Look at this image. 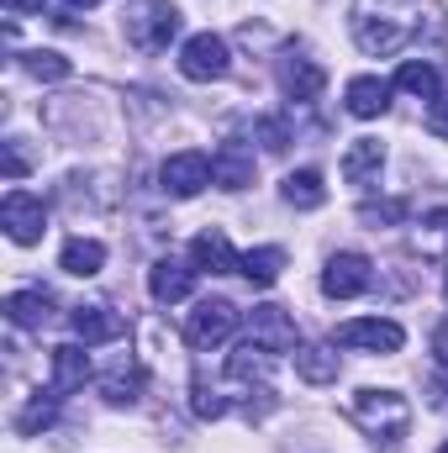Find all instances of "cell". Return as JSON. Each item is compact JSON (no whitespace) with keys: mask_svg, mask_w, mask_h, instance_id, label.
Segmentation results:
<instances>
[{"mask_svg":"<svg viewBox=\"0 0 448 453\" xmlns=\"http://www.w3.org/2000/svg\"><path fill=\"white\" fill-rule=\"evenodd\" d=\"M353 422H359L375 443H385V453H396L401 438H406V427H412V406H406V395H396V390H359V395H353Z\"/></svg>","mask_w":448,"mask_h":453,"instance_id":"cell-1","label":"cell"},{"mask_svg":"<svg viewBox=\"0 0 448 453\" xmlns=\"http://www.w3.org/2000/svg\"><path fill=\"white\" fill-rule=\"evenodd\" d=\"M180 21L185 16L169 0H132L127 5V42L143 48V53H158V48H169L180 37Z\"/></svg>","mask_w":448,"mask_h":453,"instance_id":"cell-2","label":"cell"},{"mask_svg":"<svg viewBox=\"0 0 448 453\" xmlns=\"http://www.w3.org/2000/svg\"><path fill=\"white\" fill-rule=\"evenodd\" d=\"M227 69H232V53H227V42L217 37V32H196V37L180 48V74L196 80V85L222 80Z\"/></svg>","mask_w":448,"mask_h":453,"instance_id":"cell-3","label":"cell"},{"mask_svg":"<svg viewBox=\"0 0 448 453\" xmlns=\"http://www.w3.org/2000/svg\"><path fill=\"white\" fill-rule=\"evenodd\" d=\"M232 327H237L232 301H201V306L190 311V322H185V342H190V348H217V342L232 338Z\"/></svg>","mask_w":448,"mask_h":453,"instance_id":"cell-4","label":"cell"},{"mask_svg":"<svg viewBox=\"0 0 448 453\" xmlns=\"http://www.w3.org/2000/svg\"><path fill=\"white\" fill-rule=\"evenodd\" d=\"M337 342H343V348H369V353H401L406 333H401L396 322L359 317V322H343V327H337Z\"/></svg>","mask_w":448,"mask_h":453,"instance_id":"cell-5","label":"cell"},{"mask_svg":"<svg viewBox=\"0 0 448 453\" xmlns=\"http://www.w3.org/2000/svg\"><path fill=\"white\" fill-rule=\"evenodd\" d=\"M369 280H375V269H369L364 253H337L333 264H328V274H322V290L333 301H353V296L369 290Z\"/></svg>","mask_w":448,"mask_h":453,"instance_id":"cell-6","label":"cell"},{"mask_svg":"<svg viewBox=\"0 0 448 453\" xmlns=\"http://www.w3.org/2000/svg\"><path fill=\"white\" fill-rule=\"evenodd\" d=\"M206 185H212V158H206V153H174V158L164 164V190H169V196L190 201V196H201Z\"/></svg>","mask_w":448,"mask_h":453,"instance_id":"cell-7","label":"cell"},{"mask_svg":"<svg viewBox=\"0 0 448 453\" xmlns=\"http://www.w3.org/2000/svg\"><path fill=\"white\" fill-rule=\"evenodd\" d=\"M0 222H5V232H11V242H37V237H42V222H48V211H42L37 196L11 190L5 206H0Z\"/></svg>","mask_w":448,"mask_h":453,"instance_id":"cell-8","label":"cell"},{"mask_svg":"<svg viewBox=\"0 0 448 453\" xmlns=\"http://www.w3.org/2000/svg\"><path fill=\"white\" fill-rule=\"evenodd\" d=\"M248 338L264 342L269 353H285V348H296V322L285 317V306H253L248 311Z\"/></svg>","mask_w":448,"mask_h":453,"instance_id":"cell-9","label":"cell"},{"mask_svg":"<svg viewBox=\"0 0 448 453\" xmlns=\"http://www.w3.org/2000/svg\"><path fill=\"white\" fill-rule=\"evenodd\" d=\"M148 290H153V301H158V306L190 301V290H196V269H185L180 258H158V264L148 269Z\"/></svg>","mask_w":448,"mask_h":453,"instance_id":"cell-10","label":"cell"},{"mask_svg":"<svg viewBox=\"0 0 448 453\" xmlns=\"http://www.w3.org/2000/svg\"><path fill=\"white\" fill-rule=\"evenodd\" d=\"M74 338L85 342V348L116 342V338H127V317H116L112 306H80L74 311Z\"/></svg>","mask_w":448,"mask_h":453,"instance_id":"cell-11","label":"cell"},{"mask_svg":"<svg viewBox=\"0 0 448 453\" xmlns=\"http://www.w3.org/2000/svg\"><path fill=\"white\" fill-rule=\"evenodd\" d=\"M343 101H348V111L359 116V121H375V116L390 111V85L375 80V74H359V80H348Z\"/></svg>","mask_w":448,"mask_h":453,"instance_id":"cell-12","label":"cell"},{"mask_svg":"<svg viewBox=\"0 0 448 453\" xmlns=\"http://www.w3.org/2000/svg\"><path fill=\"white\" fill-rule=\"evenodd\" d=\"M212 180H217L222 190H243V185H253V153H248L243 142H222V148L212 153Z\"/></svg>","mask_w":448,"mask_h":453,"instance_id":"cell-13","label":"cell"},{"mask_svg":"<svg viewBox=\"0 0 448 453\" xmlns=\"http://www.w3.org/2000/svg\"><path fill=\"white\" fill-rule=\"evenodd\" d=\"M280 85H285L290 101H317L322 85H328V74H322L312 58H285V64H280Z\"/></svg>","mask_w":448,"mask_h":453,"instance_id":"cell-14","label":"cell"},{"mask_svg":"<svg viewBox=\"0 0 448 453\" xmlns=\"http://www.w3.org/2000/svg\"><path fill=\"white\" fill-rule=\"evenodd\" d=\"M190 258H196V269H206V274H232L243 258L232 253V242H227V232H201L196 242H190Z\"/></svg>","mask_w":448,"mask_h":453,"instance_id":"cell-15","label":"cell"},{"mask_svg":"<svg viewBox=\"0 0 448 453\" xmlns=\"http://www.w3.org/2000/svg\"><path fill=\"white\" fill-rule=\"evenodd\" d=\"M380 164H385V142L359 137V142L343 153V180H348V185H369V180L380 174Z\"/></svg>","mask_w":448,"mask_h":453,"instance_id":"cell-16","label":"cell"},{"mask_svg":"<svg viewBox=\"0 0 448 453\" xmlns=\"http://www.w3.org/2000/svg\"><path fill=\"white\" fill-rule=\"evenodd\" d=\"M85 380H90V358H85V348H74V342L53 348V395H69V390H80Z\"/></svg>","mask_w":448,"mask_h":453,"instance_id":"cell-17","label":"cell"},{"mask_svg":"<svg viewBox=\"0 0 448 453\" xmlns=\"http://www.w3.org/2000/svg\"><path fill=\"white\" fill-rule=\"evenodd\" d=\"M296 374L306 380V385H333L337 380V353L328 342H306V348H296Z\"/></svg>","mask_w":448,"mask_h":453,"instance_id":"cell-18","label":"cell"},{"mask_svg":"<svg viewBox=\"0 0 448 453\" xmlns=\"http://www.w3.org/2000/svg\"><path fill=\"white\" fill-rule=\"evenodd\" d=\"M353 37H359L364 53H396V48L406 42V27H396V21H375V16H359V21H353Z\"/></svg>","mask_w":448,"mask_h":453,"instance_id":"cell-19","label":"cell"},{"mask_svg":"<svg viewBox=\"0 0 448 453\" xmlns=\"http://www.w3.org/2000/svg\"><path fill=\"white\" fill-rule=\"evenodd\" d=\"M58 264H64V274L90 280V274H101V264H106V242H96V237H74V242H64Z\"/></svg>","mask_w":448,"mask_h":453,"instance_id":"cell-20","label":"cell"},{"mask_svg":"<svg viewBox=\"0 0 448 453\" xmlns=\"http://www.w3.org/2000/svg\"><path fill=\"white\" fill-rule=\"evenodd\" d=\"M285 201H290L296 211H317V206H328V185H322V174H317V169H296V174H285Z\"/></svg>","mask_w":448,"mask_h":453,"instance_id":"cell-21","label":"cell"},{"mask_svg":"<svg viewBox=\"0 0 448 453\" xmlns=\"http://www.w3.org/2000/svg\"><path fill=\"white\" fill-rule=\"evenodd\" d=\"M5 317H11V327H42L53 317V301L42 290H16V296H5Z\"/></svg>","mask_w":448,"mask_h":453,"instance_id":"cell-22","label":"cell"},{"mask_svg":"<svg viewBox=\"0 0 448 453\" xmlns=\"http://www.w3.org/2000/svg\"><path fill=\"white\" fill-rule=\"evenodd\" d=\"M143 385H148V374H143L137 364H121L116 374H106V380H101V395H106L112 406H132V401L143 395Z\"/></svg>","mask_w":448,"mask_h":453,"instance_id":"cell-23","label":"cell"},{"mask_svg":"<svg viewBox=\"0 0 448 453\" xmlns=\"http://www.w3.org/2000/svg\"><path fill=\"white\" fill-rule=\"evenodd\" d=\"M269 364H274V353H269L264 342L248 338L232 358H227V374H232V380H264V374H269Z\"/></svg>","mask_w":448,"mask_h":453,"instance_id":"cell-24","label":"cell"},{"mask_svg":"<svg viewBox=\"0 0 448 453\" xmlns=\"http://www.w3.org/2000/svg\"><path fill=\"white\" fill-rule=\"evenodd\" d=\"M237 269L248 274V285H274L285 269V248H253V253H243Z\"/></svg>","mask_w":448,"mask_h":453,"instance_id":"cell-25","label":"cell"},{"mask_svg":"<svg viewBox=\"0 0 448 453\" xmlns=\"http://www.w3.org/2000/svg\"><path fill=\"white\" fill-rule=\"evenodd\" d=\"M396 85H401L406 96H417V101H438V69H433V64H417V58L401 64V69H396Z\"/></svg>","mask_w":448,"mask_h":453,"instance_id":"cell-26","label":"cell"},{"mask_svg":"<svg viewBox=\"0 0 448 453\" xmlns=\"http://www.w3.org/2000/svg\"><path fill=\"white\" fill-rule=\"evenodd\" d=\"M53 417H58V395H37V401L16 417V433H21V438H32V433L53 427Z\"/></svg>","mask_w":448,"mask_h":453,"instance_id":"cell-27","label":"cell"},{"mask_svg":"<svg viewBox=\"0 0 448 453\" xmlns=\"http://www.w3.org/2000/svg\"><path fill=\"white\" fill-rule=\"evenodd\" d=\"M32 80H69V58L64 53H27L21 58Z\"/></svg>","mask_w":448,"mask_h":453,"instance_id":"cell-28","label":"cell"},{"mask_svg":"<svg viewBox=\"0 0 448 453\" xmlns=\"http://www.w3.org/2000/svg\"><path fill=\"white\" fill-rule=\"evenodd\" d=\"M190 406H196V417H206V422H217V417H227V401L206 385V380H196V395H190Z\"/></svg>","mask_w":448,"mask_h":453,"instance_id":"cell-29","label":"cell"},{"mask_svg":"<svg viewBox=\"0 0 448 453\" xmlns=\"http://www.w3.org/2000/svg\"><path fill=\"white\" fill-rule=\"evenodd\" d=\"M406 217V201H380V206H359V222L364 226H390Z\"/></svg>","mask_w":448,"mask_h":453,"instance_id":"cell-30","label":"cell"},{"mask_svg":"<svg viewBox=\"0 0 448 453\" xmlns=\"http://www.w3.org/2000/svg\"><path fill=\"white\" fill-rule=\"evenodd\" d=\"M259 142H264L269 153H285V142H290V127H285L280 116H264V121H259Z\"/></svg>","mask_w":448,"mask_h":453,"instance_id":"cell-31","label":"cell"},{"mask_svg":"<svg viewBox=\"0 0 448 453\" xmlns=\"http://www.w3.org/2000/svg\"><path fill=\"white\" fill-rule=\"evenodd\" d=\"M428 132H433V137H448V96H438V101L428 106Z\"/></svg>","mask_w":448,"mask_h":453,"instance_id":"cell-32","label":"cell"},{"mask_svg":"<svg viewBox=\"0 0 448 453\" xmlns=\"http://www.w3.org/2000/svg\"><path fill=\"white\" fill-rule=\"evenodd\" d=\"M21 174H27V158L16 142H5V180H21Z\"/></svg>","mask_w":448,"mask_h":453,"instance_id":"cell-33","label":"cell"},{"mask_svg":"<svg viewBox=\"0 0 448 453\" xmlns=\"http://www.w3.org/2000/svg\"><path fill=\"white\" fill-rule=\"evenodd\" d=\"M433 353H438V364L448 369V322L438 327V333H433Z\"/></svg>","mask_w":448,"mask_h":453,"instance_id":"cell-34","label":"cell"},{"mask_svg":"<svg viewBox=\"0 0 448 453\" xmlns=\"http://www.w3.org/2000/svg\"><path fill=\"white\" fill-rule=\"evenodd\" d=\"M5 11H42V0H5Z\"/></svg>","mask_w":448,"mask_h":453,"instance_id":"cell-35","label":"cell"},{"mask_svg":"<svg viewBox=\"0 0 448 453\" xmlns=\"http://www.w3.org/2000/svg\"><path fill=\"white\" fill-rule=\"evenodd\" d=\"M433 406H448V380L444 385H433Z\"/></svg>","mask_w":448,"mask_h":453,"instance_id":"cell-36","label":"cell"},{"mask_svg":"<svg viewBox=\"0 0 448 453\" xmlns=\"http://www.w3.org/2000/svg\"><path fill=\"white\" fill-rule=\"evenodd\" d=\"M64 5H74V11H90V5H96V0H64Z\"/></svg>","mask_w":448,"mask_h":453,"instance_id":"cell-37","label":"cell"},{"mask_svg":"<svg viewBox=\"0 0 448 453\" xmlns=\"http://www.w3.org/2000/svg\"><path fill=\"white\" fill-rule=\"evenodd\" d=\"M444 453H448V449H444Z\"/></svg>","mask_w":448,"mask_h":453,"instance_id":"cell-38","label":"cell"}]
</instances>
